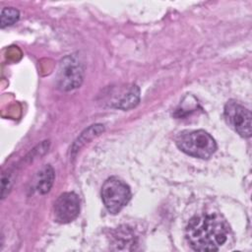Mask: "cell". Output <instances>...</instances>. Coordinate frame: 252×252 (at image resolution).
Listing matches in <instances>:
<instances>
[{
    "label": "cell",
    "mask_w": 252,
    "mask_h": 252,
    "mask_svg": "<svg viewBox=\"0 0 252 252\" xmlns=\"http://www.w3.org/2000/svg\"><path fill=\"white\" fill-rule=\"evenodd\" d=\"M231 230L226 220L217 213L194 216L185 229V237L196 251H218L228 241Z\"/></svg>",
    "instance_id": "obj_1"
},
{
    "label": "cell",
    "mask_w": 252,
    "mask_h": 252,
    "mask_svg": "<svg viewBox=\"0 0 252 252\" xmlns=\"http://www.w3.org/2000/svg\"><path fill=\"white\" fill-rule=\"evenodd\" d=\"M176 145L183 153L203 159L210 158L217 150L216 141L205 130L180 133L176 139Z\"/></svg>",
    "instance_id": "obj_2"
},
{
    "label": "cell",
    "mask_w": 252,
    "mask_h": 252,
    "mask_svg": "<svg viewBox=\"0 0 252 252\" xmlns=\"http://www.w3.org/2000/svg\"><path fill=\"white\" fill-rule=\"evenodd\" d=\"M101 199L106 210L115 215L130 201L131 190L121 179L110 177L104 181L101 187Z\"/></svg>",
    "instance_id": "obj_3"
},
{
    "label": "cell",
    "mask_w": 252,
    "mask_h": 252,
    "mask_svg": "<svg viewBox=\"0 0 252 252\" xmlns=\"http://www.w3.org/2000/svg\"><path fill=\"white\" fill-rule=\"evenodd\" d=\"M84 64L76 54H70L61 59L57 72V86L62 91H72L79 88L84 80Z\"/></svg>",
    "instance_id": "obj_4"
},
{
    "label": "cell",
    "mask_w": 252,
    "mask_h": 252,
    "mask_svg": "<svg viewBox=\"0 0 252 252\" xmlns=\"http://www.w3.org/2000/svg\"><path fill=\"white\" fill-rule=\"evenodd\" d=\"M224 118L227 124L241 137L249 138L251 136L252 115L249 109L235 100H229L224 105Z\"/></svg>",
    "instance_id": "obj_5"
},
{
    "label": "cell",
    "mask_w": 252,
    "mask_h": 252,
    "mask_svg": "<svg viewBox=\"0 0 252 252\" xmlns=\"http://www.w3.org/2000/svg\"><path fill=\"white\" fill-rule=\"evenodd\" d=\"M54 218L60 223L74 220L80 213V200L73 192L62 193L54 203Z\"/></svg>",
    "instance_id": "obj_6"
},
{
    "label": "cell",
    "mask_w": 252,
    "mask_h": 252,
    "mask_svg": "<svg viewBox=\"0 0 252 252\" xmlns=\"http://www.w3.org/2000/svg\"><path fill=\"white\" fill-rule=\"evenodd\" d=\"M140 101V89L136 85L119 87L111 93L109 105L115 108L128 110L135 107Z\"/></svg>",
    "instance_id": "obj_7"
},
{
    "label": "cell",
    "mask_w": 252,
    "mask_h": 252,
    "mask_svg": "<svg viewBox=\"0 0 252 252\" xmlns=\"http://www.w3.org/2000/svg\"><path fill=\"white\" fill-rule=\"evenodd\" d=\"M54 170L53 168L47 164L42 167L36 176L35 188L40 194H46L52 187L54 181Z\"/></svg>",
    "instance_id": "obj_8"
},
{
    "label": "cell",
    "mask_w": 252,
    "mask_h": 252,
    "mask_svg": "<svg viewBox=\"0 0 252 252\" xmlns=\"http://www.w3.org/2000/svg\"><path fill=\"white\" fill-rule=\"evenodd\" d=\"M114 243L117 245L118 249H121V245H124V249H127L126 245H131L134 243V235L130 228H118L114 233Z\"/></svg>",
    "instance_id": "obj_9"
},
{
    "label": "cell",
    "mask_w": 252,
    "mask_h": 252,
    "mask_svg": "<svg viewBox=\"0 0 252 252\" xmlns=\"http://www.w3.org/2000/svg\"><path fill=\"white\" fill-rule=\"evenodd\" d=\"M104 127L101 124H95V125H92L90 128H88L84 133H82V135L78 138V140L76 141L74 147H76L77 151L80 147H82L87 141H90L91 139H93L94 137L99 135L101 132H103Z\"/></svg>",
    "instance_id": "obj_10"
},
{
    "label": "cell",
    "mask_w": 252,
    "mask_h": 252,
    "mask_svg": "<svg viewBox=\"0 0 252 252\" xmlns=\"http://www.w3.org/2000/svg\"><path fill=\"white\" fill-rule=\"evenodd\" d=\"M20 18V13L17 9L12 7H6L1 12V28H6L15 24Z\"/></svg>",
    "instance_id": "obj_11"
}]
</instances>
